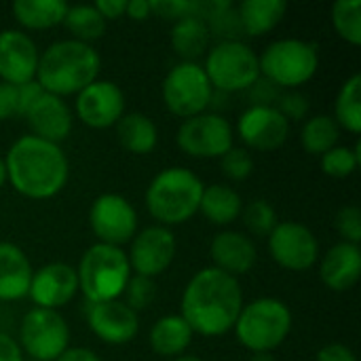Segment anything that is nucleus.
Masks as SVG:
<instances>
[{
	"mask_svg": "<svg viewBox=\"0 0 361 361\" xmlns=\"http://www.w3.org/2000/svg\"><path fill=\"white\" fill-rule=\"evenodd\" d=\"M243 305L239 279L214 267H205L188 279L180 300V315L190 326L192 334L220 338L233 332Z\"/></svg>",
	"mask_w": 361,
	"mask_h": 361,
	"instance_id": "1",
	"label": "nucleus"
},
{
	"mask_svg": "<svg viewBox=\"0 0 361 361\" xmlns=\"http://www.w3.org/2000/svg\"><path fill=\"white\" fill-rule=\"evenodd\" d=\"M4 165L13 190L32 201L53 199L63 190L70 178V161L63 148L32 133L11 144Z\"/></svg>",
	"mask_w": 361,
	"mask_h": 361,
	"instance_id": "2",
	"label": "nucleus"
},
{
	"mask_svg": "<svg viewBox=\"0 0 361 361\" xmlns=\"http://www.w3.org/2000/svg\"><path fill=\"white\" fill-rule=\"evenodd\" d=\"M102 57L93 44L61 38L51 42L38 59L36 82L44 93L57 97L78 95L85 87L99 78Z\"/></svg>",
	"mask_w": 361,
	"mask_h": 361,
	"instance_id": "3",
	"label": "nucleus"
},
{
	"mask_svg": "<svg viewBox=\"0 0 361 361\" xmlns=\"http://www.w3.org/2000/svg\"><path fill=\"white\" fill-rule=\"evenodd\" d=\"M205 184L188 167L161 169L146 188V209L159 226L173 228L186 224L199 214Z\"/></svg>",
	"mask_w": 361,
	"mask_h": 361,
	"instance_id": "4",
	"label": "nucleus"
},
{
	"mask_svg": "<svg viewBox=\"0 0 361 361\" xmlns=\"http://www.w3.org/2000/svg\"><path fill=\"white\" fill-rule=\"evenodd\" d=\"M131 275L127 252L97 241L85 250L76 267L78 292L85 296L87 305L121 300Z\"/></svg>",
	"mask_w": 361,
	"mask_h": 361,
	"instance_id": "5",
	"label": "nucleus"
},
{
	"mask_svg": "<svg viewBox=\"0 0 361 361\" xmlns=\"http://www.w3.org/2000/svg\"><path fill=\"white\" fill-rule=\"evenodd\" d=\"M292 326V309L275 296H262L243 305L233 332L250 353H275L288 341Z\"/></svg>",
	"mask_w": 361,
	"mask_h": 361,
	"instance_id": "6",
	"label": "nucleus"
},
{
	"mask_svg": "<svg viewBox=\"0 0 361 361\" xmlns=\"http://www.w3.org/2000/svg\"><path fill=\"white\" fill-rule=\"evenodd\" d=\"M260 76L281 91H298L319 70V51L302 38H279L258 55Z\"/></svg>",
	"mask_w": 361,
	"mask_h": 361,
	"instance_id": "7",
	"label": "nucleus"
},
{
	"mask_svg": "<svg viewBox=\"0 0 361 361\" xmlns=\"http://www.w3.org/2000/svg\"><path fill=\"white\" fill-rule=\"evenodd\" d=\"M203 70L220 93H239L254 87L260 78L258 53L239 40H218L205 55Z\"/></svg>",
	"mask_w": 361,
	"mask_h": 361,
	"instance_id": "8",
	"label": "nucleus"
},
{
	"mask_svg": "<svg viewBox=\"0 0 361 361\" xmlns=\"http://www.w3.org/2000/svg\"><path fill=\"white\" fill-rule=\"evenodd\" d=\"M214 93L216 91L203 66L197 61L176 63L165 74L163 85H161L165 108L182 121L207 112V108L214 102Z\"/></svg>",
	"mask_w": 361,
	"mask_h": 361,
	"instance_id": "9",
	"label": "nucleus"
},
{
	"mask_svg": "<svg viewBox=\"0 0 361 361\" xmlns=\"http://www.w3.org/2000/svg\"><path fill=\"white\" fill-rule=\"evenodd\" d=\"M17 343L32 361H55L70 347V326L59 311L34 307L21 319Z\"/></svg>",
	"mask_w": 361,
	"mask_h": 361,
	"instance_id": "10",
	"label": "nucleus"
},
{
	"mask_svg": "<svg viewBox=\"0 0 361 361\" xmlns=\"http://www.w3.org/2000/svg\"><path fill=\"white\" fill-rule=\"evenodd\" d=\"M178 148L192 159H220L235 146V131L220 112H203L180 123Z\"/></svg>",
	"mask_w": 361,
	"mask_h": 361,
	"instance_id": "11",
	"label": "nucleus"
},
{
	"mask_svg": "<svg viewBox=\"0 0 361 361\" xmlns=\"http://www.w3.org/2000/svg\"><path fill=\"white\" fill-rule=\"evenodd\" d=\"M89 226L97 237V243L123 247L131 243L140 231L137 212L131 201L118 192L99 195L89 207Z\"/></svg>",
	"mask_w": 361,
	"mask_h": 361,
	"instance_id": "12",
	"label": "nucleus"
},
{
	"mask_svg": "<svg viewBox=\"0 0 361 361\" xmlns=\"http://www.w3.org/2000/svg\"><path fill=\"white\" fill-rule=\"evenodd\" d=\"M267 245L271 258L281 269L294 273L309 271L322 256L315 233L307 224L294 220L277 222V226L267 237Z\"/></svg>",
	"mask_w": 361,
	"mask_h": 361,
	"instance_id": "13",
	"label": "nucleus"
},
{
	"mask_svg": "<svg viewBox=\"0 0 361 361\" xmlns=\"http://www.w3.org/2000/svg\"><path fill=\"white\" fill-rule=\"evenodd\" d=\"M178 241L171 228L152 224L135 233L129 243L127 260L133 275L157 279L163 275L176 260Z\"/></svg>",
	"mask_w": 361,
	"mask_h": 361,
	"instance_id": "14",
	"label": "nucleus"
},
{
	"mask_svg": "<svg viewBox=\"0 0 361 361\" xmlns=\"http://www.w3.org/2000/svg\"><path fill=\"white\" fill-rule=\"evenodd\" d=\"M292 123L275 106H247L233 129L245 150L273 152L290 137Z\"/></svg>",
	"mask_w": 361,
	"mask_h": 361,
	"instance_id": "15",
	"label": "nucleus"
},
{
	"mask_svg": "<svg viewBox=\"0 0 361 361\" xmlns=\"http://www.w3.org/2000/svg\"><path fill=\"white\" fill-rule=\"evenodd\" d=\"M125 104V91L114 80L97 78L76 95L74 112L76 118L91 129H108L121 121Z\"/></svg>",
	"mask_w": 361,
	"mask_h": 361,
	"instance_id": "16",
	"label": "nucleus"
},
{
	"mask_svg": "<svg viewBox=\"0 0 361 361\" xmlns=\"http://www.w3.org/2000/svg\"><path fill=\"white\" fill-rule=\"evenodd\" d=\"M78 294L76 269L68 262H47L34 269L27 298L38 309L59 311L68 307Z\"/></svg>",
	"mask_w": 361,
	"mask_h": 361,
	"instance_id": "17",
	"label": "nucleus"
},
{
	"mask_svg": "<svg viewBox=\"0 0 361 361\" xmlns=\"http://www.w3.org/2000/svg\"><path fill=\"white\" fill-rule=\"evenodd\" d=\"M40 51L30 34L19 27L0 32V80L8 85H23L36 78Z\"/></svg>",
	"mask_w": 361,
	"mask_h": 361,
	"instance_id": "18",
	"label": "nucleus"
},
{
	"mask_svg": "<svg viewBox=\"0 0 361 361\" xmlns=\"http://www.w3.org/2000/svg\"><path fill=\"white\" fill-rule=\"evenodd\" d=\"M89 330L106 345H129L140 332V313L129 309L123 300L97 302L87 307Z\"/></svg>",
	"mask_w": 361,
	"mask_h": 361,
	"instance_id": "19",
	"label": "nucleus"
},
{
	"mask_svg": "<svg viewBox=\"0 0 361 361\" xmlns=\"http://www.w3.org/2000/svg\"><path fill=\"white\" fill-rule=\"evenodd\" d=\"M209 256L212 267L239 279L241 275H247L258 260V247L254 239L239 231H220L212 243H209Z\"/></svg>",
	"mask_w": 361,
	"mask_h": 361,
	"instance_id": "20",
	"label": "nucleus"
},
{
	"mask_svg": "<svg viewBox=\"0 0 361 361\" xmlns=\"http://www.w3.org/2000/svg\"><path fill=\"white\" fill-rule=\"evenodd\" d=\"M25 121L32 135L61 146V142L68 140V135L72 133L74 112L63 97L42 93L40 99L25 114Z\"/></svg>",
	"mask_w": 361,
	"mask_h": 361,
	"instance_id": "21",
	"label": "nucleus"
},
{
	"mask_svg": "<svg viewBox=\"0 0 361 361\" xmlns=\"http://www.w3.org/2000/svg\"><path fill=\"white\" fill-rule=\"evenodd\" d=\"M361 277L360 245L338 241L319 260L322 283L336 294H345L357 286Z\"/></svg>",
	"mask_w": 361,
	"mask_h": 361,
	"instance_id": "22",
	"label": "nucleus"
},
{
	"mask_svg": "<svg viewBox=\"0 0 361 361\" xmlns=\"http://www.w3.org/2000/svg\"><path fill=\"white\" fill-rule=\"evenodd\" d=\"M32 273L27 254L11 241H0V302L27 298Z\"/></svg>",
	"mask_w": 361,
	"mask_h": 361,
	"instance_id": "23",
	"label": "nucleus"
},
{
	"mask_svg": "<svg viewBox=\"0 0 361 361\" xmlns=\"http://www.w3.org/2000/svg\"><path fill=\"white\" fill-rule=\"evenodd\" d=\"M192 338L195 334L180 313H169V315L159 317L148 332V345L152 353L161 357H171V360L184 355Z\"/></svg>",
	"mask_w": 361,
	"mask_h": 361,
	"instance_id": "24",
	"label": "nucleus"
},
{
	"mask_svg": "<svg viewBox=\"0 0 361 361\" xmlns=\"http://www.w3.org/2000/svg\"><path fill=\"white\" fill-rule=\"evenodd\" d=\"M237 8L241 34L264 36L273 32L288 13L286 0H243Z\"/></svg>",
	"mask_w": 361,
	"mask_h": 361,
	"instance_id": "25",
	"label": "nucleus"
},
{
	"mask_svg": "<svg viewBox=\"0 0 361 361\" xmlns=\"http://www.w3.org/2000/svg\"><path fill=\"white\" fill-rule=\"evenodd\" d=\"M114 127L118 144L131 154H150L159 144V127L144 112H125Z\"/></svg>",
	"mask_w": 361,
	"mask_h": 361,
	"instance_id": "26",
	"label": "nucleus"
},
{
	"mask_svg": "<svg viewBox=\"0 0 361 361\" xmlns=\"http://www.w3.org/2000/svg\"><path fill=\"white\" fill-rule=\"evenodd\" d=\"M243 199L241 195L226 184H212L203 188L199 214H203L216 226H228L241 218Z\"/></svg>",
	"mask_w": 361,
	"mask_h": 361,
	"instance_id": "27",
	"label": "nucleus"
},
{
	"mask_svg": "<svg viewBox=\"0 0 361 361\" xmlns=\"http://www.w3.org/2000/svg\"><path fill=\"white\" fill-rule=\"evenodd\" d=\"M209 27L199 15L184 17L173 23L169 42L176 55L182 57V61H197L205 51H209Z\"/></svg>",
	"mask_w": 361,
	"mask_h": 361,
	"instance_id": "28",
	"label": "nucleus"
},
{
	"mask_svg": "<svg viewBox=\"0 0 361 361\" xmlns=\"http://www.w3.org/2000/svg\"><path fill=\"white\" fill-rule=\"evenodd\" d=\"M66 0H15L13 2V17L21 25V30H51L63 23Z\"/></svg>",
	"mask_w": 361,
	"mask_h": 361,
	"instance_id": "29",
	"label": "nucleus"
},
{
	"mask_svg": "<svg viewBox=\"0 0 361 361\" xmlns=\"http://www.w3.org/2000/svg\"><path fill=\"white\" fill-rule=\"evenodd\" d=\"M332 118L336 125L353 135L361 131V74H351L338 89L334 99V114Z\"/></svg>",
	"mask_w": 361,
	"mask_h": 361,
	"instance_id": "30",
	"label": "nucleus"
},
{
	"mask_svg": "<svg viewBox=\"0 0 361 361\" xmlns=\"http://www.w3.org/2000/svg\"><path fill=\"white\" fill-rule=\"evenodd\" d=\"M341 127L332 118V114H313L305 121L300 131V144L305 152L313 157H322L334 146H338Z\"/></svg>",
	"mask_w": 361,
	"mask_h": 361,
	"instance_id": "31",
	"label": "nucleus"
},
{
	"mask_svg": "<svg viewBox=\"0 0 361 361\" xmlns=\"http://www.w3.org/2000/svg\"><path fill=\"white\" fill-rule=\"evenodd\" d=\"M63 25L72 34L70 38L93 44V40L104 36L108 23L93 4H70L63 17Z\"/></svg>",
	"mask_w": 361,
	"mask_h": 361,
	"instance_id": "32",
	"label": "nucleus"
},
{
	"mask_svg": "<svg viewBox=\"0 0 361 361\" xmlns=\"http://www.w3.org/2000/svg\"><path fill=\"white\" fill-rule=\"evenodd\" d=\"M332 25L336 34L353 47L361 44V0H336L332 4Z\"/></svg>",
	"mask_w": 361,
	"mask_h": 361,
	"instance_id": "33",
	"label": "nucleus"
},
{
	"mask_svg": "<svg viewBox=\"0 0 361 361\" xmlns=\"http://www.w3.org/2000/svg\"><path fill=\"white\" fill-rule=\"evenodd\" d=\"M319 159H322V171L326 176L336 178V180L351 178L357 171L361 163L360 144H355V146H334L332 150H328Z\"/></svg>",
	"mask_w": 361,
	"mask_h": 361,
	"instance_id": "34",
	"label": "nucleus"
},
{
	"mask_svg": "<svg viewBox=\"0 0 361 361\" xmlns=\"http://www.w3.org/2000/svg\"><path fill=\"white\" fill-rule=\"evenodd\" d=\"M243 224L250 235L254 237H269L271 231L277 226V212L267 199H254L252 203L243 205L241 212Z\"/></svg>",
	"mask_w": 361,
	"mask_h": 361,
	"instance_id": "35",
	"label": "nucleus"
},
{
	"mask_svg": "<svg viewBox=\"0 0 361 361\" xmlns=\"http://www.w3.org/2000/svg\"><path fill=\"white\" fill-rule=\"evenodd\" d=\"M157 298V283L154 279H148V277H140V275H131L125 292H123V302L133 309L135 313L140 311H146Z\"/></svg>",
	"mask_w": 361,
	"mask_h": 361,
	"instance_id": "36",
	"label": "nucleus"
},
{
	"mask_svg": "<svg viewBox=\"0 0 361 361\" xmlns=\"http://www.w3.org/2000/svg\"><path fill=\"white\" fill-rule=\"evenodd\" d=\"M222 173L233 182H243L254 173V157L243 146H233L224 157H220Z\"/></svg>",
	"mask_w": 361,
	"mask_h": 361,
	"instance_id": "37",
	"label": "nucleus"
},
{
	"mask_svg": "<svg viewBox=\"0 0 361 361\" xmlns=\"http://www.w3.org/2000/svg\"><path fill=\"white\" fill-rule=\"evenodd\" d=\"M334 226L336 233L341 235V239L345 243H361V209L357 205H345L336 212L334 218Z\"/></svg>",
	"mask_w": 361,
	"mask_h": 361,
	"instance_id": "38",
	"label": "nucleus"
},
{
	"mask_svg": "<svg viewBox=\"0 0 361 361\" xmlns=\"http://www.w3.org/2000/svg\"><path fill=\"white\" fill-rule=\"evenodd\" d=\"M150 4H152V15H159L171 23L201 13L199 0H150Z\"/></svg>",
	"mask_w": 361,
	"mask_h": 361,
	"instance_id": "39",
	"label": "nucleus"
},
{
	"mask_svg": "<svg viewBox=\"0 0 361 361\" xmlns=\"http://www.w3.org/2000/svg\"><path fill=\"white\" fill-rule=\"evenodd\" d=\"M275 108L292 123V121H302L309 118V99L300 91H281L277 97Z\"/></svg>",
	"mask_w": 361,
	"mask_h": 361,
	"instance_id": "40",
	"label": "nucleus"
},
{
	"mask_svg": "<svg viewBox=\"0 0 361 361\" xmlns=\"http://www.w3.org/2000/svg\"><path fill=\"white\" fill-rule=\"evenodd\" d=\"M250 91V99L252 106H275L277 97L281 95V89H277L275 85H271L269 80H264L262 76L258 78V82L254 87L247 89Z\"/></svg>",
	"mask_w": 361,
	"mask_h": 361,
	"instance_id": "41",
	"label": "nucleus"
},
{
	"mask_svg": "<svg viewBox=\"0 0 361 361\" xmlns=\"http://www.w3.org/2000/svg\"><path fill=\"white\" fill-rule=\"evenodd\" d=\"M44 91H42V87L36 82V78L34 80H30V82H23V85H19L17 87V104H19V118H25V114L32 110V106L40 99V95H42Z\"/></svg>",
	"mask_w": 361,
	"mask_h": 361,
	"instance_id": "42",
	"label": "nucleus"
},
{
	"mask_svg": "<svg viewBox=\"0 0 361 361\" xmlns=\"http://www.w3.org/2000/svg\"><path fill=\"white\" fill-rule=\"evenodd\" d=\"M19 118V104H17V87L0 80V121Z\"/></svg>",
	"mask_w": 361,
	"mask_h": 361,
	"instance_id": "43",
	"label": "nucleus"
},
{
	"mask_svg": "<svg viewBox=\"0 0 361 361\" xmlns=\"http://www.w3.org/2000/svg\"><path fill=\"white\" fill-rule=\"evenodd\" d=\"M315 361H357V355L347 345L330 343V345H326V347H322L317 351Z\"/></svg>",
	"mask_w": 361,
	"mask_h": 361,
	"instance_id": "44",
	"label": "nucleus"
},
{
	"mask_svg": "<svg viewBox=\"0 0 361 361\" xmlns=\"http://www.w3.org/2000/svg\"><path fill=\"white\" fill-rule=\"evenodd\" d=\"M93 6L97 8V13L108 21H114V19H121L125 15V6H127V0H97L93 2Z\"/></svg>",
	"mask_w": 361,
	"mask_h": 361,
	"instance_id": "45",
	"label": "nucleus"
},
{
	"mask_svg": "<svg viewBox=\"0 0 361 361\" xmlns=\"http://www.w3.org/2000/svg\"><path fill=\"white\" fill-rule=\"evenodd\" d=\"M23 351L17 343V338L0 332V361H25Z\"/></svg>",
	"mask_w": 361,
	"mask_h": 361,
	"instance_id": "46",
	"label": "nucleus"
},
{
	"mask_svg": "<svg viewBox=\"0 0 361 361\" xmlns=\"http://www.w3.org/2000/svg\"><path fill=\"white\" fill-rule=\"evenodd\" d=\"M125 15L133 21H146L152 17V4L150 0H127Z\"/></svg>",
	"mask_w": 361,
	"mask_h": 361,
	"instance_id": "47",
	"label": "nucleus"
},
{
	"mask_svg": "<svg viewBox=\"0 0 361 361\" xmlns=\"http://www.w3.org/2000/svg\"><path fill=\"white\" fill-rule=\"evenodd\" d=\"M55 361H102V357L87 347H68Z\"/></svg>",
	"mask_w": 361,
	"mask_h": 361,
	"instance_id": "48",
	"label": "nucleus"
},
{
	"mask_svg": "<svg viewBox=\"0 0 361 361\" xmlns=\"http://www.w3.org/2000/svg\"><path fill=\"white\" fill-rule=\"evenodd\" d=\"M250 361H277L273 353H252Z\"/></svg>",
	"mask_w": 361,
	"mask_h": 361,
	"instance_id": "49",
	"label": "nucleus"
},
{
	"mask_svg": "<svg viewBox=\"0 0 361 361\" xmlns=\"http://www.w3.org/2000/svg\"><path fill=\"white\" fill-rule=\"evenodd\" d=\"M6 182H8V178H6V165H4V159L0 157V188H2Z\"/></svg>",
	"mask_w": 361,
	"mask_h": 361,
	"instance_id": "50",
	"label": "nucleus"
},
{
	"mask_svg": "<svg viewBox=\"0 0 361 361\" xmlns=\"http://www.w3.org/2000/svg\"><path fill=\"white\" fill-rule=\"evenodd\" d=\"M173 361H205V360H203V357H199V355H192V353H184V355L176 357Z\"/></svg>",
	"mask_w": 361,
	"mask_h": 361,
	"instance_id": "51",
	"label": "nucleus"
}]
</instances>
